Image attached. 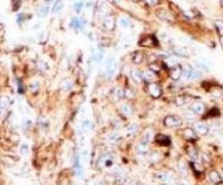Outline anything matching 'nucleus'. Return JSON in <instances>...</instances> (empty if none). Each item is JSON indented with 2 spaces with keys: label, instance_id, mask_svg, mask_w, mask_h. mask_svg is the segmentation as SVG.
<instances>
[{
  "label": "nucleus",
  "instance_id": "nucleus-34",
  "mask_svg": "<svg viewBox=\"0 0 223 185\" xmlns=\"http://www.w3.org/2000/svg\"><path fill=\"white\" fill-rule=\"evenodd\" d=\"M214 25H215L217 31H219L221 35H223V20H215Z\"/></svg>",
  "mask_w": 223,
  "mask_h": 185
},
{
  "label": "nucleus",
  "instance_id": "nucleus-54",
  "mask_svg": "<svg viewBox=\"0 0 223 185\" xmlns=\"http://www.w3.org/2000/svg\"><path fill=\"white\" fill-rule=\"evenodd\" d=\"M107 1H109V2H114L115 0H107Z\"/></svg>",
  "mask_w": 223,
  "mask_h": 185
},
{
  "label": "nucleus",
  "instance_id": "nucleus-30",
  "mask_svg": "<svg viewBox=\"0 0 223 185\" xmlns=\"http://www.w3.org/2000/svg\"><path fill=\"white\" fill-rule=\"evenodd\" d=\"M187 154H188V156L193 159V162L197 159V154H196V150H195L194 147L188 146V147H187Z\"/></svg>",
  "mask_w": 223,
  "mask_h": 185
},
{
  "label": "nucleus",
  "instance_id": "nucleus-29",
  "mask_svg": "<svg viewBox=\"0 0 223 185\" xmlns=\"http://www.w3.org/2000/svg\"><path fill=\"white\" fill-rule=\"evenodd\" d=\"M118 23H119V26L123 27V28H128L130 26V21L127 18H125V17L119 18V19H118Z\"/></svg>",
  "mask_w": 223,
  "mask_h": 185
},
{
  "label": "nucleus",
  "instance_id": "nucleus-22",
  "mask_svg": "<svg viewBox=\"0 0 223 185\" xmlns=\"http://www.w3.org/2000/svg\"><path fill=\"white\" fill-rule=\"evenodd\" d=\"M121 110H122L123 114L126 115V116H130L133 113V108H132L130 104H123L122 106H121Z\"/></svg>",
  "mask_w": 223,
  "mask_h": 185
},
{
  "label": "nucleus",
  "instance_id": "nucleus-51",
  "mask_svg": "<svg viewBox=\"0 0 223 185\" xmlns=\"http://www.w3.org/2000/svg\"><path fill=\"white\" fill-rule=\"evenodd\" d=\"M184 14H186L187 17H190V18H192V17H194V16H193V14H191V12H184Z\"/></svg>",
  "mask_w": 223,
  "mask_h": 185
},
{
  "label": "nucleus",
  "instance_id": "nucleus-24",
  "mask_svg": "<svg viewBox=\"0 0 223 185\" xmlns=\"http://www.w3.org/2000/svg\"><path fill=\"white\" fill-rule=\"evenodd\" d=\"M155 176H156L158 179H161V181H164V182H168V181L171 179L170 175H168L167 173H165V172H158V173H156V174H155Z\"/></svg>",
  "mask_w": 223,
  "mask_h": 185
},
{
  "label": "nucleus",
  "instance_id": "nucleus-9",
  "mask_svg": "<svg viewBox=\"0 0 223 185\" xmlns=\"http://www.w3.org/2000/svg\"><path fill=\"white\" fill-rule=\"evenodd\" d=\"M183 75V68H181L180 66H175L171 68V71H170V77L173 79V80H179V79L182 77Z\"/></svg>",
  "mask_w": 223,
  "mask_h": 185
},
{
  "label": "nucleus",
  "instance_id": "nucleus-46",
  "mask_svg": "<svg viewBox=\"0 0 223 185\" xmlns=\"http://www.w3.org/2000/svg\"><path fill=\"white\" fill-rule=\"evenodd\" d=\"M146 3L148 6H156L158 3V0H146Z\"/></svg>",
  "mask_w": 223,
  "mask_h": 185
},
{
  "label": "nucleus",
  "instance_id": "nucleus-45",
  "mask_svg": "<svg viewBox=\"0 0 223 185\" xmlns=\"http://www.w3.org/2000/svg\"><path fill=\"white\" fill-rule=\"evenodd\" d=\"M125 97H126V98H133V97H134L133 92L130 90V89H126V90H125Z\"/></svg>",
  "mask_w": 223,
  "mask_h": 185
},
{
  "label": "nucleus",
  "instance_id": "nucleus-27",
  "mask_svg": "<svg viewBox=\"0 0 223 185\" xmlns=\"http://www.w3.org/2000/svg\"><path fill=\"white\" fill-rule=\"evenodd\" d=\"M155 137H154V133L152 132L151 129H148V130H146L144 133V137H143V139H144L145 142H152L153 139H154Z\"/></svg>",
  "mask_w": 223,
  "mask_h": 185
},
{
  "label": "nucleus",
  "instance_id": "nucleus-39",
  "mask_svg": "<svg viewBox=\"0 0 223 185\" xmlns=\"http://www.w3.org/2000/svg\"><path fill=\"white\" fill-rule=\"evenodd\" d=\"M186 100L187 99L184 98V97H176V98H175V103H176L177 106H181V105H185Z\"/></svg>",
  "mask_w": 223,
  "mask_h": 185
},
{
  "label": "nucleus",
  "instance_id": "nucleus-2",
  "mask_svg": "<svg viewBox=\"0 0 223 185\" xmlns=\"http://www.w3.org/2000/svg\"><path fill=\"white\" fill-rule=\"evenodd\" d=\"M182 118L177 115H167L165 118H164V125L166 127H179L182 125Z\"/></svg>",
  "mask_w": 223,
  "mask_h": 185
},
{
  "label": "nucleus",
  "instance_id": "nucleus-3",
  "mask_svg": "<svg viewBox=\"0 0 223 185\" xmlns=\"http://www.w3.org/2000/svg\"><path fill=\"white\" fill-rule=\"evenodd\" d=\"M117 61H116L114 58H109L107 61H106V74H107L108 77H112L114 76L115 71L117 70Z\"/></svg>",
  "mask_w": 223,
  "mask_h": 185
},
{
  "label": "nucleus",
  "instance_id": "nucleus-53",
  "mask_svg": "<svg viewBox=\"0 0 223 185\" xmlns=\"http://www.w3.org/2000/svg\"><path fill=\"white\" fill-rule=\"evenodd\" d=\"M90 5H92V2H87V3H86V7H87V8H89V7H90Z\"/></svg>",
  "mask_w": 223,
  "mask_h": 185
},
{
  "label": "nucleus",
  "instance_id": "nucleus-49",
  "mask_svg": "<svg viewBox=\"0 0 223 185\" xmlns=\"http://www.w3.org/2000/svg\"><path fill=\"white\" fill-rule=\"evenodd\" d=\"M101 10L103 11V14H105V12H106V11L108 10V8L106 7V5H105V3H101Z\"/></svg>",
  "mask_w": 223,
  "mask_h": 185
},
{
  "label": "nucleus",
  "instance_id": "nucleus-13",
  "mask_svg": "<svg viewBox=\"0 0 223 185\" xmlns=\"http://www.w3.org/2000/svg\"><path fill=\"white\" fill-rule=\"evenodd\" d=\"M142 76H143V79H144L145 81H147V83H153L155 78H156V75H155V72L153 70H145L143 74H142Z\"/></svg>",
  "mask_w": 223,
  "mask_h": 185
},
{
  "label": "nucleus",
  "instance_id": "nucleus-15",
  "mask_svg": "<svg viewBox=\"0 0 223 185\" xmlns=\"http://www.w3.org/2000/svg\"><path fill=\"white\" fill-rule=\"evenodd\" d=\"M209 179L212 182V183H221L222 182V178H221V175L219 174V172L216 171H211L209 173Z\"/></svg>",
  "mask_w": 223,
  "mask_h": 185
},
{
  "label": "nucleus",
  "instance_id": "nucleus-21",
  "mask_svg": "<svg viewBox=\"0 0 223 185\" xmlns=\"http://www.w3.org/2000/svg\"><path fill=\"white\" fill-rule=\"evenodd\" d=\"M63 9H64V2H63V0H57V1L55 2L54 7H52V12H54V14H59Z\"/></svg>",
  "mask_w": 223,
  "mask_h": 185
},
{
  "label": "nucleus",
  "instance_id": "nucleus-42",
  "mask_svg": "<svg viewBox=\"0 0 223 185\" xmlns=\"http://www.w3.org/2000/svg\"><path fill=\"white\" fill-rule=\"evenodd\" d=\"M150 68H151V70H153L154 72H158V71L161 70V67H159L157 64H150Z\"/></svg>",
  "mask_w": 223,
  "mask_h": 185
},
{
  "label": "nucleus",
  "instance_id": "nucleus-18",
  "mask_svg": "<svg viewBox=\"0 0 223 185\" xmlns=\"http://www.w3.org/2000/svg\"><path fill=\"white\" fill-rule=\"evenodd\" d=\"M193 64H194L195 67H196L197 69H200V70H203V71H205V72L210 71V66H208L206 64H204V63L201 61L200 59H199V60H194Z\"/></svg>",
  "mask_w": 223,
  "mask_h": 185
},
{
  "label": "nucleus",
  "instance_id": "nucleus-37",
  "mask_svg": "<svg viewBox=\"0 0 223 185\" xmlns=\"http://www.w3.org/2000/svg\"><path fill=\"white\" fill-rule=\"evenodd\" d=\"M93 126V124H92V121H89V119H86V121H84L83 123V128H84V130H89L90 128Z\"/></svg>",
  "mask_w": 223,
  "mask_h": 185
},
{
  "label": "nucleus",
  "instance_id": "nucleus-31",
  "mask_svg": "<svg viewBox=\"0 0 223 185\" xmlns=\"http://www.w3.org/2000/svg\"><path fill=\"white\" fill-rule=\"evenodd\" d=\"M48 11H49V7H48L47 5L41 6V7L38 9V16H39V17H45L46 14H48Z\"/></svg>",
  "mask_w": 223,
  "mask_h": 185
},
{
  "label": "nucleus",
  "instance_id": "nucleus-38",
  "mask_svg": "<svg viewBox=\"0 0 223 185\" xmlns=\"http://www.w3.org/2000/svg\"><path fill=\"white\" fill-rule=\"evenodd\" d=\"M1 112H3V109H6V107L8 106V98L1 96Z\"/></svg>",
  "mask_w": 223,
  "mask_h": 185
},
{
  "label": "nucleus",
  "instance_id": "nucleus-47",
  "mask_svg": "<svg viewBox=\"0 0 223 185\" xmlns=\"http://www.w3.org/2000/svg\"><path fill=\"white\" fill-rule=\"evenodd\" d=\"M193 168L196 170V171H200V172L203 171V168H202L201 165H200V164H197V163H195V161H194V163H193Z\"/></svg>",
  "mask_w": 223,
  "mask_h": 185
},
{
  "label": "nucleus",
  "instance_id": "nucleus-11",
  "mask_svg": "<svg viewBox=\"0 0 223 185\" xmlns=\"http://www.w3.org/2000/svg\"><path fill=\"white\" fill-rule=\"evenodd\" d=\"M191 109L193 110V113H195V114L201 115L204 113L205 107H204V104H203V103H201V101H196V103H193V104H192Z\"/></svg>",
  "mask_w": 223,
  "mask_h": 185
},
{
  "label": "nucleus",
  "instance_id": "nucleus-35",
  "mask_svg": "<svg viewBox=\"0 0 223 185\" xmlns=\"http://www.w3.org/2000/svg\"><path fill=\"white\" fill-rule=\"evenodd\" d=\"M83 1H77V2H75L74 3V6H72V8H74V10L77 12V14H79L80 12V10H81V8H83Z\"/></svg>",
  "mask_w": 223,
  "mask_h": 185
},
{
  "label": "nucleus",
  "instance_id": "nucleus-10",
  "mask_svg": "<svg viewBox=\"0 0 223 185\" xmlns=\"http://www.w3.org/2000/svg\"><path fill=\"white\" fill-rule=\"evenodd\" d=\"M156 45H157V41H156L155 37H153V36H148L139 41V46H142V47H154Z\"/></svg>",
  "mask_w": 223,
  "mask_h": 185
},
{
  "label": "nucleus",
  "instance_id": "nucleus-44",
  "mask_svg": "<svg viewBox=\"0 0 223 185\" xmlns=\"http://www.w3.org/2000/svg\"><path fill=\"white\" fill-rule=\"evenodd\" d=\"M38 88H39V83H34V84H31L30 85V90L32 92H35L38 90Z\"/></svg>",
  "mask_w": 223,
  "mask_h": 185
},
{
  "label": "nucleus",
  "instance_id": "nucleus-43",
  "mask_svg": "<svg viewBox=\"0 0 223 185\" xmlns=\"http://www.w3.org/2000/svg\"><path fill=\"white\" fill-rule=\"evenodd\" d=\"M70 86H72V83H70L69 80H66V81H64V83L61 84L63 89H65V90H68V89L70 88Z\"/></svg>",
  "mask_w": 223,
  "mask_h": 185
},
{
  "label": "nucleus",
  "instance_id": "nucleus-20",
  "mask_svg": "<svg viewBox=\"0 0 223 185\" xmlns=\"http://www.w3.org/2000/svg\"><path fill=\"white\" fill-rule=\"evenodd\" d=\"M130 77H132V79H133L135 83H141V80L143 79L142 74L138 70H136V69H133V70L130 71Z\"/></svg>",
  "mask_w": 223,
  "mask_h": 185
},
{
  "label": "nucleus",
  "instance_id": "nucleus-23",
  "mask_svg": "<svg viewBox=\"0 0 223 185\" xmlns=\"http://www.w3.org/2000/svg\"><path fill=\"white\" fill-rule=\"evenodd\" d=\"M164 64H165L166 67H168V68H173V67H175V66H177L179 63H177V60L175 59V58H167L165 59V61H164Z\"/></svg>",
  "mask_w": 223,
  "mask_h": 185
},
{
  "label": "nucleus",
  "instance_id": "nucleus-8",
  "mask_svg": "<svg viewBox=\"0 0 223 185\" xmlns=\"http://www.w3.org/2000/svg\"><path fill=\"white\" fill-rule=\"evenodd\" d=\"M98 165L101 167H110L113 165V157L108 154H104L101 155V157L99 158V162H98Z\"/></svg>",
  "mask_w": 223,
  "mask_h": 185
},
{
  "label": "nucleus",
  "instance_id": "nucleus-56",
  "mask_svg": "<svg viewBox=\"0 0 223 185\" xmlns=\"http://www.w3.org/2000/svg\"><path fill=\"white\" fill-rule=\"evenodd\" d=\"M220 2H221V3L223 5V0H220Z\"/></svg>",
  "mask_w": 223,
  "mask_h": 185
},
{
  "label": "nucleus",
  "instance_id": "nucleus-7",
  "mask_svg": "<svg viewBox=\"0 0 223 185\" xmlns=\"http://www.w3.org/2000/svg\"><path fill=\"white\" fill-rule=\"evenodd\" d=\"M115 18L113 17V16H105L104 17V20H103V25H104V27L107 29V30H113V29L115 28Z\"/></svg>",
  "mask_w": 223,
  "mask_h": 185
},
{
  "label": "nucleus",
  "instance_id": "nucleus-4",
  "mask_svg": "<svg viewBox=\"0 0 223 185\" xmlns=\"http://www.w3.org/2000/svg\"><path fill=\"white\" fill-rule=\"evenodd\" d=\"M147 89H148L150 95H151L152 97H154V98H159L161 95H162V88L156 83H150Z\"/></svg>",
  "mask_w": 223,
  "mask_h": 185
},
{
  "label": "nucleus",
  "instance_id": "nucleus-40",
  "mask_svg": "<svg viewBox=\"0 0 223 185\" xmlns=\"http://www.w3.org/2000/svg\"><path fill=\"white\" fill-rule=\"evenodd\" d=\"M20 153H21L22 155H28L29 147L27 144H22L21 145V147H20Z\"/></svg>",
  "mask_w": 223,
  "mask_h": 185
},
{
  "label": "nucleus",
  "instance_id": "nucleus-17",
  "mask_svg": "<svg viewBox=\"0 0 223 185\" xmlns=\"http://www.w3.org/2000/svg\"><path fill=\"white\" fill-rule=\"evenodd\" d=\"M83 25H84V23H83V21L79 19L78 17H74V18H72V20H70V26H72L75 30L81 29L83 28Z\"/></svg>",
  "mask_w": 223,
  "mask_h": 185
},
{
  "label": "nucleus",
  "instance_id": "nucleus-19",
  "mask_svg": "<svg viewBox=\"0 0 223 185\" xmlns=\"http://www.w3.org/2000/svg\"><path fill=\"white\" fill-rule=\"evenodd\" d=\"M155 139H156V142H157L158 144H161V145H170V143H171L170 138H168L167 136L162 135V134H158V135H156Z\"/></svg>",
  "mask_w": 223,
  "mask_h": 185
},
{
  "label": "nucleus",
  "instance_id": "nucleus-36",
  "mask_svg": "<svg viewBox=\"0 0 223 185\" xmlns=\"http://www.w3.org/2000/svg\"><path fill=\"white\" fill-rule=\"evenodd\" d=\"M101 59H103V52H101V51H97L96 54H94L93 61H95V63H99Z\"/></svg>",
  "mask_w": 223,
  "mask_h": 185
},
{
  "label": "nucleus",
  "instance_id": "nucleus-28",
  "mask_svg": "<svg viewBox=\"0 0 223 185\" xmlns=\"http://www.w3.org/2000/svg\"><path fill=\"white\" fill-rule=\"evenodd\" d=\"M114 95H115V97L117 99H122V98L125 97V90L121 87H117L115 89V92H114Z\"/></svg>",
  "mask_w": 223,
  "mask_h": 185
},
{
  "label": "nucleus",
  "instance_id": "nucleus-52",
  "mask_svg": "<svg viewBox=\"0 0 223 185\" xmlns=\"http://www.w3.org/2000/svg\"><path fill=\"white\" fill-rule=\"evenodd\" d=\"M51 1H52V0H45V3H46V5H48V3H50Z\"/></svg>",
  "mask_w": 223,
  "mask_h": 185
},
{
  "label": "nucleus",
  "instance_id": "nucleus-48",
  "mask_svg": "<svg viewBox=\"0 0 223 185\" xmlns=\"http://www.w3.org/2000/svg\"><path fill=\"white\" fill-rule=\"evenodd\" d=\"M199 59H200L201 61H203L204 64H206L208 66H211V65H212V64H211V61H210V60H208V58H205V57H200Z\"/></svg>",
  "mask_w": 223,
  "mask_h": 185
},
{
  "label": "nucleus",
  "instance_id": "nucleus-1",
  "mask_svg": "<svg viewBox=\"0 0 223 185\" xmlns=\"http://www.w3.org/2000/svg\"><path fill=\"white\" fill-rule=\"evenodd\" d=\"M183 76L187 79V80H196L201 77V72L199 70H196L195 68L185 65L183 67Z\"/></svg>",
  "mask_w": 223,
  "mask_h": 185
},
{
  "label": "nucleus",
  "instance_id": "nucleus-50",
  "mask_svg": "<svg viewBox=\"0 0 223 185\" xmlns=\"http://www.w3.org/2000/svg\"><path fill=\"white\" fill-rule=\"evenodd\" d=\"M159 36H161V38H162L163 40H165V39H166V40H168V39H170V37L166 35V34L164 35V32H161V35H159Z\"/></svg>",
  "mask_w": 223,
  "mask_h": 185
},
{
  "label": "nucleus",
  "instance_id": "nucleus-6",
  "mask_svg": "<svg viewBox=\"0 0 223 185\" xmlns=\"http://www.w3.org/2000/svg\"><path fill=\"white\" fill-rule=\"evenodd\" d=\"M194 130L197 133V134H199V135L204 136V135H206V134L209 133V126H208L206 124H204V123L199 121V123H195Z\"/></svg>",
  "mask_w": 223,
  "mask_h": 185
},
{
  "label": "nucleus",
  "instance_id": "nucleus-25",
  "mask_svg": "<svg viewBox=\"0 0 223 185\" xmlns=\"http://www.w3.org/2000/svg\"><path fill=\"white\" fill-rule=\"evenodd\" d=\"M132 61L136 65L141 64V63L143 61V55H142L141 52H135V54L132 56Z\"/></svg>",
  "mask_w": 223,
  "mask_h": 185
},
{
  "label": "nucleus",
  "instance_id": "nucleus-41",
  "mask_svg": "<svg viewBox=\"0 0 223 185\" xmlns=\"http://www.w3.org/2000/svg\"><path fill=\"white\" fill-rule=\"evenodd\" d=\"M150 158H151L152 162L155 163V162H158V161L161 159V155H159L158 153H155V152H154V153H152L151 154V157H150Z\"/></svg>",
  "mask_w": 223,
  "mask_h": 185
},
{
  "label": "nucleus",
  "instance_id": "nucleus-12",
  "mask_svg": "<svg viewBox=\"0 0 223 185\" xmlns=\"http://www.w3.org/2000/svg\"><path fill=\"white\" fill-rule=\"evenodd\" d=\"M173 52L181 57H190V50L185 47H175L173 48Z\"/></svg>",
  "mask_w": 223,
  "mask_h": 185
},
{
  "label": "nucleus",
  "instance_id": "nucleus-33",
  "mask_svg": "<svg viewBox=\"0 0 223 185\" xmlns=\"http://www.w3.org/2000/svg\"><path fill=\"white\" fill-rule=\"evenodd\" d=\"M179 170H180V172L183 174V176H186L187 175V170H186V166H185V163H184V162L181 161L180 163H179Z\"/></svg>",
  "mask_w": 223,
  "mask_h": 185
},
{
  "label": "nucleus",
  "instance_id": "nucleus-55",
  "mask_svg": "<svg viewBox=\"0 0 223 185\" xmlns=\"http://www.w3.org/2000/svg\"><path fill=\"white\" fill-rule=\"evenodd\" d=\"M132 1H133V2H137V1H138V0H132Z\"/></svg>",
  "mask_w": 223,
  "mask_h": 185
},
{
  "label": "nucleus",
  "instance_id": "nucleus-32",
  "mask_svg": "<svg viewBox=\"0 0 223 185\" xmlns=\"http://www.w3.org/2000/svg\"><path fill=\"white\" fill-rule=\"evenodd\" d=\"M119 139V136H118V134L117 133H112V134H109L107 137V141L109 143H112V144H114V143H116L117 141Z\"/></svg>",
  "mask_w": 223,
  "mask_h": 185
},
{
  "label": "nucleus",
  "instance_id": "nucleus-16",
  "mask_svg": "<svg viewBox=\"0 0 223 185\" xmlns=\"http://www.w3.org/2000/svg\"><path fill=\"white\" fill-rule=\"evenodd\" d=\"M137 152L139 153V154H146L147 152H148V145H147V142H145V141H142V142H139L137 144Z\"/></svg>",
  "mask_w": 223,
  "mask_h": 185
},
{
  "label": "nucleus",
  "instance_id": "nucleus-14",
  "mask_svg": "<svg viewBox=\"0 0 223 185\" xmlns=\"http://www.w3.org/2000/svg\"><path fill=\"white\" fill-rule=\"evenodd\" d=\"M182 135H183V137H184L185 139H187V141H195V139H196V135H195L194 130L191 129V128H185V129L183 130Z\"/></svg>",
  "mask_w": 223,
  "mask_h": 185
},
{
  "label": "nucleus",
  "instance_id": "nucleus-5",
  "mask_svg": "<svg viewBox=\"0 0 223 185\" xmlns=\"http://www.w3.org/2000/svg\"><path fill=\"white\" fill-rule=\"evenodd\" d=\"M156 14H157L158 18H161L162 20H165L167 22H172L174 21V17L172 16L171 12H168L167 10H164V9H158L156 10Z\"/></svg>",
  "mask_w": 223,
  "mask_h": 185
},
{
  "label": "nucleus",
  "instance_id": "nucleus-26",
  "mask_svg": "<svg viewBox=\"0 0 223 185\" xmlns=\"http://www.w3.org/2000/svg\"><path fill=\"white\" fill-rule=\"evenodd\" d=\"M137 130H138V125H137L136 123H132L130 126L126 128V133H127V134H130V135L134 134V133H136Z\"/></svg>",
  "mask_w": 223,
  "mask_h": 185
}]
</instances>
